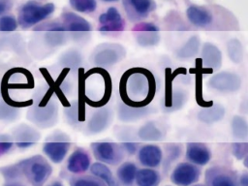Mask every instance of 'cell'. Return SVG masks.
Masks as SVG:
<instances>
[{
  "mask_svg": "<svg viewBox=\"0 0 248 186\" xmlns=\"http://www.w3.org/2000/svg\"><path fill=\"white\" fill-rule=\"evenodd\" d=\"M156 94V79L146 68L128 69L119 81V95L124 104L132 107H147Z\"/></svg>",
  "mask_w": 248,
  "mask_h": 186,
  "instance_id": "obj_1",
  "label": "cell"
},
{
  "mask_svg": "<svg viewBox=\"0 0 248 186\" xmlns=\"http://www.w3.org/2000/svg\"><path fill=\"white\" fill-rule=\"evenodd\" d=\"M79 69L78 93L79 100L89 107L98 108L105 107L111 97L112 82L108 71L95 67L87 72Z\"/></svg>",
  "mask_w": 248,
  "mask_h": 186,
  "instance_id": "obj_2",
  "label": "cell"
},
{
  "mask_svg": "<svg viewBox=\"0 0 248 186\" xmlns=\"http://www.w3.org/2000/svg\"><path fill=\"white\" fill-rule=\"evenodd\" d=\"M186 16L192 25L207 30H230L237 26V20L229 11L215 5H190Z\"/></svg>",
  "mask_w": 248,
  "mask_h": 186,
  "instance_id": "obj_3",
  "label": "cell"
},
{
  "mask_svg": "<svg viewBox=\"0 0 248 186\" xmlns=\"http://www.w3.org/2000/svg\"><path fill=\"white\" fill-rule=\"evenodd\" d=\"M53 95L50 88L40 96L37 94L27 111V119L41 129L50 128L58 121V105Z\"/></svg>",
  "mask_w": 248,
  "mask_h": 186,
  "instance_id": "obj_4",
  "label": "cell"
},
{
  "mask_svg": "<svg viewBox=\"0 0 248 186\" xmlns=\"http://www.w3.org/2000/svg\"><path fill=\"white\" fill-rule=\"evenodd\" d=\"M17 165L33 186H43L52 172L51 166L41 155L27 158Z\"/></svg>",
  "mask_w": 248,
  "mask_h": 186,
  "instance_id": "obj_5",
  "label": "cell"
},
{
  "mask_svg": "<svg viewBox=\"0 0 248 186\" xmlns=\"http://www.w3.org/2000/svg\"><path fill=\"white\" fill-rule=\"evenodd\" d=\"M55 10L52 3L41 4L31 0L23 4L18 11L17 22L21 28H30L47 18Z\"/></svg>",
  "mask_w": 248,
  "mask_h": 186,
  "instance_id": "obj_6",
  "label": "cell"
},
{
  "mask_svg": "<svg viewBox=\"0 0 248 186\" xmlns=\"http://www.w3.org/2000/svg\"><path fill=\"white\" fill-rule=\"evenodd\" d=\"M71 146V140L63 131L51 133L43 144L44 153L55 164H59L66 157Z\"/></svg>",
  "mask_w": 248,
  "mask_h": 186,
  "instance_id": "obj_7",
  "label": "cell"
},
{
  "mask_svg": "<svg viewBox=\"0 0 248 186\" xmlns=\"http://www.w3.org/2000/svg\"><path fill=\"white\" fill-rule=\"evenodd\" d=\"M125 55L126 50L121 45L106 43L96 47L92 55V61L96 67L107 69L117 64Z\"/></svg>",
  "mask_w": 248,
  "mask_h": 186,
  "instance_id": "obj_8",
  "label": "cell"
},
{
  "mask_svg": "<svg viewBox=\"0 0 248 186\" xmlns=\"http://www.w3.org/2000/svg\"><path fill=\"white\" fill-rule=\"evenodd\" d=\"M34 87V78L31 72L21 67L8 70L0 82V90H20Z\"/></svg>",
  "mask_w": 248,
  "mask_h": 186,
  "instance_id": "obj_9",
  "label": "cell"
},
{
  "mask_svg": "<svg viewBox=\"0 0 248 186\" xmlns=\"http://www.w3.org/2000/svg\"><path fill=\"white\" fill-rule=\"evenodd\" d=\"M90 146L94 157L101 163L116 165L124 158V149L121 144L110 141H101L92 142Z\"/></svg>",
  "mask_w": 248,
  "mask_h": 186,
  "instance_id": "obj_10",
  "label": "cell"
},
{
  "mask_svg": "<svg viewBox=\"0 0 248 186\" xmlns=\"http://www.w3.org/2000/svg\"><path fill=\"white\" fill-rule=\"evenodd\" d=\"M209 88L222 93L236 92L241 86V78L233 72L221 71L213 75L207 82Z\"/></svg>",
  "mask_w": 248,
  "mask_h": 186,
  "instance_id": "obj_11",
  "label": "cell"
},
{
  "mask_svg": "<svg viewBox=\"0 0 248 186\" xmlns=\"http://www.w3.org/2000/svg\"><path fill=\"white\" fill-rule=\"evenodd\" d=\"M122 6L131 22H140L147 18L156 9L154 0H122Z\"/></svg>",
  "mask_w": 248,
  "mask_h": 186,
  "instance_id": "obj_12",
  "label": "cell"
},
{
  "mask_svg": "<svg viewBox=\"0 0 248 186\" xmlns=\"http://www.w3.org/2000/svg\"><path fill=\"white\" fill-rule=\"evenodd\" d=\"M201 171L192 163L178 164L170 174V180L177 186H191L200 178Z\"/></svg>",
  "mask_w": 248,
  "mask_h": 186,
  "instance_id": "obj_13",
  "label": "cell"
},
{
  "mask_svg": "<svg viewBox=\"0 0 248 186\" xmlns=\"http://www.w3.org/2000/svg\"><path fill=\"white\" fill-rule=\"evenodd\" d=\"M99 31L101 33H115L121 32L125 28V20L115 7H109L101 14L99 18Z\"/></svg>",
  "mask_w": 248,
  "mask_h": 186,
  "instance_id": "obj_14",
  "label": "cell"
},
{
  "mask_svg": "<svg viewBox=\"0 0 248 186\" xmlns=\"http://www.w3.org/2000/svg\"><path fill=\"white\" fill-rule=\"evenodd\" d=\"M12 138L19 148H28L39 141L41 134L32 126L22 123L13 130Z\"/></svg>",
  "mask_w": 248,
  "mask_h": 186,
  "instance_id": "obj_15",
  "label": "cell"
},
{
  "mask_svg": "<svg viewBox=\"0 0 248 186\" xmlns=\"http://www.w3.org/2000/svg\"><path fill=\"white\" fill-rule=\"evenodd\" d=\"M59 23L64 32L87 33L92 29L89 21L73 12L63 13L61 15V21H59Z\"/></svg>",
  "mask_w": 248,
  "mask_h": 186,
  "instance_id": "obj_16",
  "label": "cell"
},
{
  "mask_svg": "<svg viewBox=\"0 0 248 186\" xmlns=\"http://www.w3.org/2000/svg\"><path fill=\"white\" fill-rule=\"evenodd\" d=\"M171 80L166 84V93L164 98V108L167 111H174L183 108L185 105L188 95L187 92L180 87H172Z\"/></svg>",
  "mask_w": 248,
  "mask_h": 186,
  "instance_id": "obj_17",
  "label": "cell"
},
{
  "mask_svg": "<svg viewBox=\"0 0 248 186\" xmlns=\"http://www.w3.org/2000/svg\"><path fill=\"white\" fill-rule=\"evenodd\" d=\"M112 121V111L108 107L98 108L91 115L88 123L87 130L91 134H99L104 132Z\"/></svg>",
  "mask_w": 248,
  "mask_h": 186,
  "instance_id": "obj_18",
  "label": "cell"
},
{
  "mask_svg": "<svg viewBox=\"0 0 248 186\" xmlns=\"http://www.w3.org/2000/svg\"><path fill=\"white\" fill-rule=\"evenodd\" d=\"M205 178L209 186H239L233 172L221 168L209 169Z\"/></svg>",
  "mask_w": 248,
  "mask_h": 186,
  "instance_id": "obj_19",
  "label": "cell"
},
{
  "mask_svg": "<svg viewBox=\"0 0 248 186\" xmlns=\"http://www.w3.org/2000/svg\"><path fill=\"white\" fill-rule=\"evenodd\" d=\"M200 61L204 70L216 71L222 66V52L215 45L205 43L202 47V57Z\"/></svg>",
  "mask_w": 248,
  "mask_h": 186,
  "instance_id": "obj_20",
  "label": "cell"
},
{
  "mask_svg": "<svg viewBox=\"0 0 248 186\" xmlns=\"http://www.w3.org/2000/svg\"><path fill=\"white\" fill-rule=\"evenodd\" d=\"M186 158L187 160L197 166L206 165L210 158L211 152L209 148L201 142H188L186 144Z\"/></svg>",
  "mask_w": 248,
  "mask_h": 186,
  "instance_id": "obj_21",
  "label": "cell"
},
{
  "mask_svg": "<svg viewBox=\"0 0 248 186\" xmlns=\"http://www.w3.org/2000/svg\"><path fill=\"white\" fill-rule=\"evenodd\" d=\"M138 158L141 165L146 168L153 169L161 164L163 152L162 149L156 144H145L140 148Z\"/></svg>",
  "mask_w": 248,
  "mask_h": 186,
  "instance_id": "obj_22",
  "label": "cell"
},
{
  "mask_svg": "<svg viewBox=\"0 0 248 186\" xmlns=\"http://www.w3.org/2000/svg\"><path fill=\"white\" fill-rule=\"evenodd\" d=\"M152 108L147 107H132L121 102L117 108L118 119L122 122H134L138 121L150 112H152Z\"/></svg>",
  "mask_w": 248,
  "mask_h": 186,
  "instance_id": "obj_23",
  "label": "cell"
},
{
  "mask_svg": "<svg viewBox=\"0 0 248 186\" xmlns=\"http://www.w3.org/2000/svg\"><path fill=\"white\" fill-rule=\"evenodd\" d=\"M89 154L82 148L76 149L69 157L67 170L72 173H81L86 171L90 167Z\"/></svg>",
  "mask_w": 248,
  "mask_h": 186,
  "instance_id": "obj_24",
  "label": "cell"
},
{
  "mask_svg": "<svg viewBox=\"0 0 248 186\" xmlns=\"http://www.w3.org/2000/svg\"><path fill=\"white\" fill-rule=\"evenodd\" d=\"M225 116V108L217 103L202 107L197 113L198 119L204 124H213L222 120Z\"/></svg>",
  "mask_w": 248,
  "mask_h": 186,
  "instance_id": "obj_25",
  "label": "cell"
},
{
  "mask_svg": "<svg viewBox=\"0 0 248 186\" xmlns=\"http://www.w3.org/2000/svg\"><path fill=\"white\" fill-rule=\"evenodd\" d=\"M84 105L85 104L78 99V101H74L73 103H70L68 107H66L65 115L69 123L75 125L85 120Z\"/></svg>",
  "mask_w": 248,
  "mask_h": 186,
  "instance_id": "obj_26",
  "label": "cell"
},
{
  "mask_svg": "<svg viewBox=\"0 0 248 186\" xmlns=\"http://www.w3.org/2000/svg\"><path fill=\"white\" fill-rule=\"evenodd\" d=\"M135 181L138 186H158L160 183V174L151 168H143L138 170Z\"/></svg>",
  "mask_w": 248,
  "mask_h": 186,
  "instance_id": "obj_27",
  "label": "cell"
},
{
  "mask_svg": "<svg viewBox=\"0 0 248 186\" xmlns=\"http://www.w3.org/2000/svg\"><path fill=\"white\" fill-rule=\"evenodd\" d=\"M91 173L104 181L107 186H120L117 180L114 178L108 167L101 162H96L90 166Z\"/></svg>",
  "mask_w": 248,
  "mask_h": 186,
  "instance_id": "obj_28",
  "label": "cell"
},
{
  "mask_svg": "<svg viewBox=\"0 0 248 186\" xmlns=\"http://www.w3.org/2000/svg\"><path fill=\"white\" fill-rule=\"evenodd\" d=\"M137 171H138V169L134 163L125 162L121 164L120 167L117 169L116 175L122 185L131 186L136 179Z\"/></svg>",
  "mask_w": 248,
  "mask_h": 186,
  "instance_id": "obj_29",
  "label": "cell"
},
{
  "mask_svg": "<svg viewBox=\"0 0 248 186\" xmlns=\"http://www.w3.org/2000/svg\"><path fill=\"white\" fill-rule=\"evenodd\" d=\"M139 139L144 141H156L163 138V133L159 127L152 121L143 124L137 133Z\"/></svg>",
  "mask_w": 248,
  "mask_h": 186,
  "instance_id": "obj_30",
  "label": "cell"
},
{
  "mask_svg": "<svg viewBox=\"0 0 248 186\" xmlns=\"http://www.w3.org/2000/svg\"><path fill=\"white\" fill-rule=\"evenodd\" d=\"M199 48H200L199 37L192 36L175 51V56L179 59H188L195 56L199 52Z\"/></svg>",
  "mask_w": 248,
  "mask_h": 186,
  "instance_id": "obj_31",
  "label": "cell"
},
{
  "mask_svg": "<svg viewBox=\"0 0 248 186\" xmlns=\"http://www.w3.org/2000/svg\"><path fill=\"white\" fill-rule=\"evenodd\" d=\"M231 128L232 136L238 140H245L248 138V122L240 116L234 115L231 122Z\"/></svg>",
  "mask_w": 248,
  "mask_h": 186,
  "instance_id": "obj_32",
  "label": "cell"
},
{
  "mask_svg": "<svg viewBox=\"0 0 248 186\" xmlns=\"http://www.w3.org/2000/svg\"><path fill=\"white\" fill-rule=\"evenodd\" d=\"M227 53L229 58L235 64L242 62L244 58V51L242 44L237 39H232L227 44Z\"/></svg>",
  "mask_w": 248,
  "mask_h": 186,
  "instance_id": "obj_33",
  "label": "cell"
},
{
  "mask_svg": "<svg viewBox=\"0 0 248 186\" xmlns=\"http://www.w3.org/2000/svg\"><path fill=\"white\" fill-rule=\"evenodd\" d=\"M82 62L81 54L77 50H69L64 53L60 58V64L69 70H75Z\"/></svg>",
  "mask_w": 248,
  "mask_h": 186,
  "instance_id": "obj_34",
  "label": "cell"
},
{
  "mask_svg": "<svg viewBox=\"0 0 248 186\" xmlns=\"http://www.w3.org/2000/svg\"><path fill=\"white\" fill-rule=\"evenodd\" d=\"M71 7L79 13L89 14L97 9L96 0H69Z\"/></svg>",
  "mask_w": 248,
  "mask_h": 186,
  "instance_id": "obj_35",
  "label": "cell"
},
{
  "mask_svg": "<svg viewBox=\"0 0 248 186\" xmlns=\"http://www.w3.org/2000/svg\"><path fill=\"white\" fill-rule=\"evenodd\" d=\"M136 40L141 46H153L159 43L160 36L158 32H139Z\"/></svg>",
  "mask_w": 248,
  "mask_h": 186,
  "instance_id": "obj_36",
  "label": "cell"
},
{
  "mask_svg": "<svg viewBox=\"0 0 248 186\" xmlns=\"http://www.w3.org/2000/svg\"><path fill=\"white\" fill-rule=\"evenodd\" d=\"M20 108L9 106L3 100L0 101V119L4 121H14L16 120L19 113Z\"/></svg>",
  "mask_w": 248,
  "mask_h": 186,
  "instance_id": "obj_37",
  "label": "cell"
},
{
  "mask_svg": "<svg viewBox=\"0 0 248 186\" xmlns=\"http://www.w3.org/2000/svg\"><path fill=\"white\" fill-rule=\"evenodd\" d=\"M70 183L71 186H106L102 181L91 176L73 177Z\"/></svg>",
  "mask_w": 248,
  "mask_h": 186,
  "instance_id": "obj_38",
  "label": "cell"
},
{
  "mask_svg": "<svg viewBox=\"0 0 248 186\" xmlns=\"http://www.w3.org/2000/svg\"><path fill=\"white\" fill-rule=\"evenodd\" d=\"M18 26L17 19L11 15H4L0 17V31L1 32H13Z\"/></svg>",
  "mask_w": 248,
  "mask_h": 186,
  "instance_id": "obj_39",
  "label": "cell"
},
{
  "mask_svg": "<svg viewBox=\"0 0 248 186\" xmlns=\"http://www.w3.org/2000/svg\"><path fill=\"white\" fill-rule=\"evenodd\" d=\"M202 74H200L198 72V74L196 75V100L197 103L201 106V107H207L210 106L213 102L209 101V102H205L203 100L202 97Z\"/></svg>",
  "mask_w": 248,
  "mask_h": 186,
  "instance_id": "obj_40",
  "label": "cell"
},
{
  "mask_svg": "<svg viewBox=\"0 0 248 186\" xmlns=\"http://www.w3.org/2000/svg\"><path fill=\"white\" fill-rule=\"evenodd\" d=\"M232 151L236 159H244L248 155V142H233L232 144Z\"/></svg>",
  "mask_w": 248,
  "mask_h": 186,
  "instance_id": "obj_41",
  "label": "cell"
},
{
  "mask_svg": "<svg viewBox=\"0 0 248 186\" xmlns=\"http://www.w3.org/2000/svg\"><path fill=\"white\" fill-rule=\"evenodd\" d=\"M166 151H167V158H166V164H171L174 160H176L180 154H181V148L178 144L170 143L166 145Z\"/></svg>",
  "mask_w": 248,
  "mask_h": 186,
  "instance_id": "obj_42",
  "label": "cell"
},
{
  "mask_svg": "<svg viewBox=\"0 0 248 186\" xmlns=\"http://www.w3.org/2000/svg\"><path fill=\"white\" fill-rule=\"evenodd\" d=\"M13 145H14V140L12 136L6 135V134L0 135V156L10 151Z\"/></svg>",
  "mask_w": 248,
  "mask_h": 186,
  "instance_id": "obj_43",
  "label": "cell"
},
{
  "mask_svg": "<svg viewBox=\"0 0 248 186\" xmlns=\"http://www.w3.org/2000/svg\"><path fill=\"white\" fill-rule=\"evenodd\" d=\"M2 170V173L4 174V176L8 179H13V178H16V177H18L19 174L21 173V170L18 167V165H13V166H10V167H6L4 169L1 170Z\"/></svg>",
  "mask_w": 248,
  "mask_h": 186,
  "instance_id": "obj_44",
  "label": "cell"
},
{
  "mask_svg": "<svg viewBox=\"0 0 248 186\" xmlns=\"http://www.w3.org/2000/svg\"><path fill=\"white\" fill-rule=\"evenodd\" d=\"M133 30L137 31V32H158L159 28L154 23L141 22V23L137 24Z\"/></svg>",
  "mask_w": 248,
  "mask_h": 186,
  "instance_id": "obj_45",
  "label": "cell"
},
{
  "mask_svg": "<svg viewBox=\"0 0 248 186\" xmlns=\"http://www.w3.org/2000/svg\"><path fill=\"white\" fill-rule=\"evenodd\" d=\"M121 145H122L124 151H126L128 154L133 155L134 153H136V151L138 149V146H139V143L133 142V141H125V142H122Z\"/></svg>",
  "mask_w": 248,
  "mask_h": 186,
  "instance_id": "obj_46",
  "label": "cell"
},
{
  "mask_svg": "<svg viewBox=\"0 0 248 186\" xmlns=\"http://www.w3.org/2000/svg\"><path fill=\"white\" fill-rule=\"evenodd\" d=\"M13 6V0H0V16L8 12Z\"/></svg>",
  "mask_w": 248,
  "mask_h": 186,
  "instance_id": "obj_47",
  "label": "cell"
},
{
  "mask_svg": "<svg viewBox=\"0 0 248 186\" xmlns=\"http://www.w3.org/2000/svg\"><path fill=\"white\" fill-rule=\"evenodd\" d=\"M239 186H248V173L244 172L239 178Z\"/></svg>",
  "mask_w": 248,
  "mask_h": 186,
  "instance_id": "obj_48",
  "label": "cell"
},
{
  "mask_svg": "<svg viewBox=\"0 0 248 186\" xmlns=\"http://www.w3.org/2000/svg\"><path fill=\"white\" fill-rule=\"evenodd\" d=\"M243 165H244L245 168L248 169V155L243 159Z\"/></svg>",
  "mask_w": 248,
  "mask_h": 186,
  "instance_id": "obj_49",
  "label": "cell"
},
{
  "mask_svg": "<svg viewBox=\"0 0 248 186\" xmlns=\"http://www.w3.org/2000/svg\"><path fill=\"white\" fill-rule=\"evenodd\" d=\"M48 186H63V185H62V183H60V182H58V181H55V182H53L52 184H50V185H48Z\"/></svg>",
  "mask_w": 248,
  "mask_h": 186,
  "instance_id": "obj_50",
  "label": "cell"
},
{
  "mask_svg": "<svg viewBox=\"0 0 248 186\" xmlns=\"http://www.w3.org/2000/svg\"><path fill=\"white\" fill-rule=\"evenodd\" d=\"M102 1H104V2H108V3H109V2H117L118 0H102Z\"/></svg>",
  "mask_w": 248,
  "mask_h": 186,
  "instance_id": "obj_51",
  "label": "cell"
},
{
  "mask_svg": "<svg viewBox=\"0 0 248 186\" xmlns=\"http://www.w3.org/2000/svg\"><path fill=\"white\" fill-rule=\"evenodd\" d=\"M194 186H203V185H194Z\"/></svg>",
  "mask_w": 248,
  "mask_h": 186,
  "instance_id": "obj_52",
  "label": "cell"
},
{
  "mask_svg": "<svg viewBox=\"0 0 248 186\" xmlns=\"http://www.w3.org/2000/svg\"><path fill=\"white\" fill-rule=\"evenodd\" d=\"M18 186H21V185H20V184H19V185H18Z\"/></svg>",
  "mask_w": 248,
  "mask_h": 186,
  "instance_id": "obj_53",
  "label": "cell"
}]
</instances>
